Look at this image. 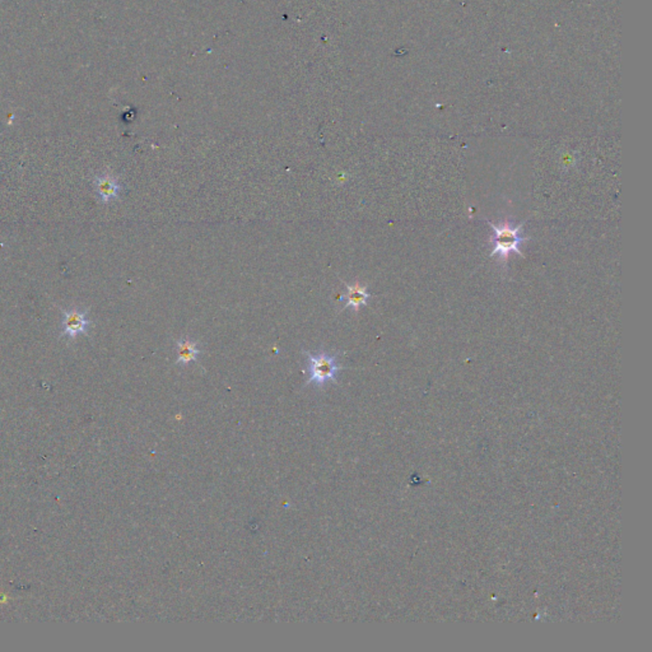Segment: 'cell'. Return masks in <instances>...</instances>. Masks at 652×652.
<instances>
[{"mask_svg": "<svg viewBox=\"0 0 652 652\" xmlns=\"http://www.w3.org/2000/svg\"><path fill=\"white\" fill-rule=\"evenodd\" d=\"M525 222L514 225L512 221L507 219L500 225H496L488 221V225L492 227L493 232H494V236L492 237L493 250L491 256L498 255L502 259L501 261L505 268H507L508 258L512 253L524 256L520 247L524 242L530 241L529 237L520 236L522 225H525Z\"/></svg>", "mask_w": 652, "mask_h": 652, "instance_id": "6da1fadb", "label": "cell"}, {"mask_svg": "<svg viewBox=\"0 0 652 652\" xmlns=\"http://www.w3.org/2000/svg\"><path fill=\"white\" fill-rule=\"evenodd\" d=\"M64 313V330L61 336H68L69 339H75L82 334L87 333L88 327L91 325L88 319L87 312L82 311L78 309H72Z\"/></svg>", "mask_w": 652, "mask_h": 652, "instance_id": "277c9868", "label": "cell"}, {"mask_svg": "<svg viewBox=\"0 0 652 652\" xmlns=\"http://www.w3.org/2000/svg\"><path fill=\"white\" fill-rule=\"evenodd\" d=\"M304 355L307 358V385L313 384L320 387L330 381L334 383L336 380L338 372L343 370V367L338 363L336 355H329L326 352H320L318 355L304 352Z\"/></svg>", "mask_w": 652, "mask_h": 652, "instance_id": "7a4b0ae2", "label": "cell"}, {"mask_svg": "<svg viewBox=\"0 0 652 652\" xmlns=\"http://www.w3.org/2000/svg\"><path fill=\"white\" fill-rule=\"evenodd\" d=\"M347 292L341 295V299L344 302L343 310L352 307L355 313L360 311L362 306H366L369 299L372 297L370 292L367 290V287L363 286L362 283L355 281L353 284H346Z\"/></svg>", "mask_w": 652, "mask_h": 652, "instance_id": "5b68a950", "label": "cell"}, {"mask_svg": "<svg viewBox=\"0 0 652 652\" xmlns=\"http://www.w3.org/2000/svg\"><path fill=\"white\" fill-rule=\"evenodd\" d=\"M94 188L97 198L105 204L117 200L123 191V186L119 181V179L109 172L96 176L94 180Z\"/></svg>", "mask_w": 652, "mask_h": 652, "instance_id": "3957f363", "label": "cell"}, {"mask_svg": "<svg viewBox=\"0 0 652 652\" xmlns=\"http://www.w3.org/2000/svg\"><path fill=\"white\" fill-rule=\"evenodd\" d=\"M176 350H177V364H188L190 362L198 361V357L202 353V350L198 347L195 341L188 339L186 336L181 338L180 341L176 343Z\"/></svg>", "mask_w": 652, "mask_h": 652, "instance_id": "8992f818", "label": "cell"}]
</instances>
